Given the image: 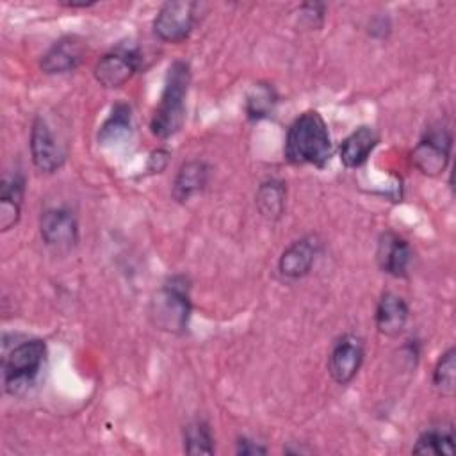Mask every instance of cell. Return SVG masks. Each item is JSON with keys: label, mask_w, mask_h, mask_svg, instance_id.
<instances>
[{"label": "cell", "mask_w": 456, "mask_h": 456, "mask_svg": "<svg viewBox=\"0 0 456 456\" xmlns=\"http://www.w3.org/2000/svg\"><path fill=\"white\" fill-rule=\"evenodd\" d=\"M333 153V142L324 118L317 110L299 114L287 130L283 155L294 166L324 167Z\"/></svg>", "instance_id": "obj_1"}, {"label": "cell", "mask_w": 456, "mask_h": 456, "mask_svg": "<svg viewBox=\"0 0 456 456\" xmlns=\"http://www.w3.org/2000/svg\"><path fill=\"white\" fill-rule=\"evenodd\" d=\"M191 84V68L185 61H175L166 73L164 89L155 107L150 130L159 139H167L180 132L185 121V98Z\"/></svg>", "instance_id": "obj_2"}, {"label": "cell", "mask_w": 456, "mask_h": 456, "mask_svg": "<svg viewBox=\"0 0 456 456\" xmlns=\"http://www.w3.org/2000/svg\"><path fill=\"white\" fill-rule=\"evenodd\" d=\"M46 360V344L41 338H27L16 344L2 358L4 388L9 395L27 394L37 381Z\"/></svg>", "instance_id": "obj_3"}, {"label": "cell", "mask_w": 456, "mask_h": 456, "mask_svg": "<svg viewBox=\"0 0 456 456\" xmlns=\"http://www.w3.org/2000/svg\"><path fill=\"white\" fill-rule=\"evenodd\" d=\"M191 310V287L182 274L167 278L150 303V317L153 324L167 333H182L189 324Z\"/></svg>", "instance_id": "obj_4"}, {"label": "cell", "mask_w": 456, "mask_h": 456, "mask_svg": "<svg viewBox=\"0 0 456 456\" xmlns=\"http://www.w3.org/2000/svg\"><path fill=\"white\" fill-rule=\"evenodd\" d=\"M200 11L201 5L198 2H166L153 20L155 36L166 43H182L194 30Z\"/></svg>", "instance_id": "obj_5"}, {"label": "cell", "mask_w": 456, "mask_h": 456, "mask_svg": "<svg viewBox=\"0 0 456 456\" xmlns=\"http://www.w3.org/2000/svg\"><path fill=\"white\" fill-rule=\"evenodd\" d=\"M141 50L135 45L121 43L98 59L93 73L100 86L118 89L135 75L141 68Z\"/></svg>", "instance_id": "obj_6"}, {"label": "cell", "mask_w": 456, "mask_h": 456, "mask_svg": "<svg viewBox=\"0 0 456 456\" xmlns=\"http://www.w3.org/2000/svg\"><path fill=\"white\" fill-rule=\"evenodd\" d=\"M452 148V135L445 126L426 130L411 150V164L426 176H438L445 171Z\"/></svg>", "instance_id": "obj_7"}, {"label": "cell", "mask_w": 456, "mask_h": 456, "mask_svg": "<svg viewBox=\"0 0 456 456\" xmlns=\"http://www.w3.org/2000/svg\"><path fill=\"white\" fill-rule=\"evenodd\" d=\"M30 155L34 166L46 175H52L66 162V148L52 132L45 118L37 116L30 128Z\"/></svg>", "instance_id": "obj_8"}, {"label": "cell", "mask_w": 456, "mask_h": 456, "mask_svg": "<svg viewBox=\"0 0 456 456\" xmlns=\"http://www.w3.org/2000/svg\"><path fill=\"white\" fill-rule=\"evenodd\" d=\"M365 356L363 340L354 333H346L338 337L331 347L328 358V372L335 383H349L360 370Z\"/></svg>", "instance_id": "obj_9"}, {"label": "cell", "mask_w": 456, "mask_h": 456, "mask_svg": "<svg viewBox=\"0 0 456 456\" xmlns=\"http://www.w3.org/2000/svg\"><path fill=\"white\" fill-rule=\"evenodd\" d=\"M41 239L55 249H68L78 240V221L68 207H52L39 219Z\"/></svg>", "instance_id": "obj_10"}, {"label": "cell", "mask_w": 456, "mask_h": 456, "mask_svg": "<svg viewBox=\"0 0 456 456\" xmlns=\"http://www.w3.org/2000/svg\"><path fill=\"white\" fill-rule=\"evenodd\" d=\"M86 55L84 43L77 36H64L57 39L41 57V69L46 75H62L75 71Z\"/></svg>", "instance_id": "obj_11"}, {"label": "cell", "mask_w": 456, "mask_h": 456, "mask_svg": "<svg viewBox=\"0 0 456 456\" xmlns=\"http://www.w3.org/2000/svg\"><path fill=\"white\" fill-rule=\"evenodd\" d=\"M411 248L406 239L399 237L394 232H385L379 237L376 260L383 273L394 278H406L411 265Z\"/></svg>", "instance_id": "obj_12"}, {"label": "cell", "mask_w": 456, "mask_h": 456, "mask_svg": "<svg viewBox=\"0 0 456 456\" xmlns=\"http://www.w3.org/2000/svg\"><path fill=\"white\" fill-rule=\"evenodd\" d=\"M319 251V242L315 237H303L290 242L278 260V269L281 276L297 280L310 273Z\"/></svg>", "instance_id": "obj_13"}, {"label": "cell", "mask_w": 456, "mask_h": 456, "mask_svg": "<svg viewBox=\"0 0 456 456\" xmlns=\"http://www.w3.org/2000/svg\"><path fill=\"white\" fill-rule=\"evenodd\" d=\"M25 178L20 171L5 173L0 183V230L7 232L20 221Z\"/></svg>", "instance_id": "obj_14"}, {"label": "cell", "mask_w": 456, "mask_h": 456, "mask_svg": "<svg viewBox=\"0 0 456 456\" xmlns=\"http://www.w3.org/2000/svg\"><path fill=\"white\" fill-rule=\"evenodd\" d=\"M410 317V308L406 305V301L394 294V292H385L376 306V314H374V321H376V328L381 335L385 337H397Z\"/></svg>", "instance_id": "obj_15"}, {"label": "cell", "mask_w": 456, "mask_h": 456, "mask_svg": "<svg viewBox=\"0 0 456 456\" xmlns=\"http://www.w3.org/2000/svg\"><path fill=\"white\" fill-rule=\"evenodd\" d=\"M378 142L379 135L372 126L362 125L354 128L340 144V162L349 169L363 166Z\"/></svg>", "instance_id": "obj_16"}, {"label": "cell", "mask_w": 456, "mask_h": 456, "mask_svg": "<svg viewBox=\"0 0 456 456\" xmlns=\"http://www.w3.org/2000/svg\"><path fill=\"white\" fill-rule=\"evenodd\" d=\"M210 167L203 160H187L180 166L173 182V198L176 201H187L194 194L201 192L208 183Z\"/></svg>", "instance_id": "obj_17"}, {"label": "cell", "mask_w": 456, "mask_h": 456, "mask_svg": "<svg viewBox=\"0 0 456 456\" xmlns=\"http://www.w3.org/2000/svg\"><path fill=\"white\" fill-rule=\"evenodd\" d=\"M415 454H431L440 456L454 454V433L452 426H442V428H429L419 435L415 440V445L411 449Z\"/></svg>", "instance_id": "obj_18"}, {"label": "cell", "mask_w": 456, "mask_h": 456, "mask_svg": "<svg viewBox=\"0 0 456 456\" xmlns=\"http://www.w3.org/2000/svg\"><path fill=\"white\" fill-rule=\"evenodd\" d=\"M285 198H287L285 183L281 180L271 178L258 185L256 207L264 217L276 221L281 217L285 210Z\"/></svg>", "instance_id": "obj_19"}, {"label": "cell", "mask_w": 456, "mask_h": 456, "mask_svg": "<svg viewBox=\"0 0 456 456\" xmlns=\"http://www.w3.org/2000/svg\"><path fill=\"white\" fill-rule=\"evenodd\" d=\"M132 130V110L130 105L118 102L109 118L103 121V125L98 130V141L102 144H110V142H118L119 139L126 137Z\"/></svg>", "instance_id": "obj_20"}, {"label": "cell", "mask_w": 456, "mask_h": 456, "mask_svg": "<svg viewBox=\"0 0 456 456\" xmlns=\"http://www.w3.org/2000/svg\"><path fill=\"white\" fill-rule=\"evenodd\" d=\"M278 102V94L273 86L265 82H258L251 87L246 96V114L249 119H262L273 114L274 105Z\"/></svg>", "instance_id": "obj_21"}, {"label": "cell", "mask_w": 456, "mask_h": 456, "mask_svg": "<svg viewBox=\"0 0 456 456\" xmlns=\"http://www.w3.org/2000/svg\"><path fill=\"white\" fill-rule=\"evenodd\" d=\"M183 451L187 454H212L214 436L205 420H191L183 428Z\"/></svg>", "instance_id": "obj_22"}, {"label": "cell", "mask_w": 456, "mask_h": 456, "mask_svg": "<svg viewBox=\"0 0 456 456\" xmlns=\"http://www.w3.org/2000/svg\"><path fill=\"white\" fill-rule=\"evenodd\" d=\"M433 385L442 395L445 397L454 395V387H456V349L454 347H449L445 353L440 354L433 370Z\"/></svg>", "instance_id": "obj_23"}, {"label": "cell", "mask_w": 456, "mask_h": 456, "mask_svg": "<svg viewBox=\"0 0 456 456\" xmlns=\"http://www.w3.org/2000/svg\"><path fill=\"white\" fill-rule=\"evenodd\" d=\"M299 16L306 21L308 28H319L324 20V5L322 4H303L299 7Z\"/></svg>", "instance_id": "obj_24"}, {"label": "cell", "mask_w": 456, "mask_h": 456, "mask_svg": "<svg viewBox=\"0 0 456 456\" xmlns=\"http://www.w3.org/2000/svg\"><path fill=\"white\" fill-rule=\"evenodd\" d=\"M237 454H242V456H253V454H265L267 449L264 445H260L258 442L251 440V438H246V436H240L237 438Z\"/></svg>", "instance_id": "obj_25"}, {"label": "cell", "mask_w": 456, "mask_h": 456, "mask_svg": "<svg viewBox=\"0 0 456 456\" xmlns=\"http://www.w3.org/2000/svg\"><path fill=\"white\" fill-rule=\"evenodd\" d=\"M167 160H169V153L166 150H155L151 155H150V160H148V169L151 173H160L166 166H167Z\"/></svg>", "instance_id": "obj_26"}, {"label": "cell", "mask_w": 456, "mask_h": 456, "mask_svg": "<svg viewBox=\"0 0 456 456\" xmlns=\"http://www.w3.org/2000/svg\"><path fill=\"white\" fill-rule=\"evenodd\" d=\"M62 5H66V7H89V5H94V2H66Z\"/></svg>", "instance_id": "obj_27"}]
</instances>
